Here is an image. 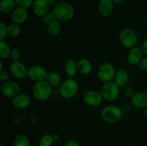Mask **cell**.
Returning <instances> with one entry per match:
<instances>
[{"label":"cell","mask_w":147,"mask_h":146,"mask_svg":"<svg viewBox=\"0 0 147 146\" xmlns=\"http://www.w3.org/2000/svg\"><path fill=\"white\" fill-rule=\"evenodd\" d=\"M55 17L60 21H70L74 17L75 9L73 6L65 1L57 2L53 10Z\"/></svg>","instance_id":"6da1fadb"},{"label":"cell","mask_w":147,"mask_h":146,"mask_svg":"<svg viewBox=\"0 0 147 146\" xmlns=\"http://www.w3.org/2000/svg\"><path fill=\"white\" fill-rule=\"evenodd\" d=\"M32 93L37 100L45 102L51 96L52 87L46 80L35 82L32 88Z\"/></svg>","instance_id":"7a4b0ae2"},{"label":"cell","mask_w":147,"mask_h":146,"mask_svg":"<svg viewBox=\"0 0 147 146\" xmlns=\"http://www.w3.org/2000/svg\"><path fill=\"white\" fill-rule=\"evenodd\" d=\"M79 90V84L74 78H69L64 80L60 86V94L63 98L69 100L77 94Z\"/></svg>","instance_id":"3957f363"},{"label":"cell","mask_w":147,"mask_h":146,"mask_svg":"<svg viewBox=\"0 0 147 146\" xmlns=\"http://www.w3.org/2000/svg\"><path fill=\"white\" fill-rule=\"evenodd\" d=\"M122 110L116 105H108L102 109L100 112L101 119L108 123H115L121 119Z\"/></svg>","instance_id":"277c9868"},{"label":"cell","mask_w":147,"mask_h":146,"mask_svg":"<svg viewBox=\"0 0 147 146\" xmlns=\"http://www.w3.org/2000/svg\"><path fill=\"white\" fill-rule=\"evenodd\" d=\"M119 87L114 81L104 82L100 87V93L103 100L109 102H115L119 96Z\"/></svg>","instance_id":"5b68a950"},{"label":"cell","mask_w":147,"mask_h":146,"mask_svg":"<svg viewBox=\"0 0 147 146\" xmlns=\"http://www.w3.org/2000/svg\"><path fill=\"white\" fill-rule=\"evenodd\" d=\"M116 73L114 66L111 63L109 62H103L98 68L97 76L99 80L104 83L113 81Z\"/></svg>","instance_id":"8992f818"},{"label":"cell","mask_w":147,"mask_h":146,"mask_svg":"<svg viewBox=\"0 0 147 146\" xmlns=\"http://www.w3.org/2000/svg\"><path fill=\"white\" fill-rule=\"evenodd\" d=\"M119 40L122 45L127 49H131L136 47L138 42L136 33L130 28H124L119 34Z\"/></svg>","instance_id":"52a82bcc"},{"label":"cell","mask_w":147,"mask_h":146,"mask_svg":"<svg viewBox=\"0 0 147 146\" xmlns=\"http://www.w3.org/2000/svg\"><path fill=\"white\" fill-rule=\"evenodd\" d=\"M83 100L84 102L92 107H98L103 103V97L100 92L94 90H89L83 94Z\"/></svg>","instance_id":"ba28073f"},{"label":"cell","mask_w":147,"mask_h":146,"mask_svg":"<svg viewBox=\"0 0 147 146\" xmlns=\"http://www.w3.org/2000/svg\"><path fill=\"white\" fill-rule=\"evenodd\" d=\"M47 74H48V72L44 67L38 65V64H34V65L30 66L28 68L27 77L32 81L34 82H38L45 80Z\"/></svg>","instance_id":"9c48e42d"},{"label":"cell","mask_w":147,"mask_h":146,"mask_svg":"<svg viewBox=\"0 0 147 146\" xmlns=\"http://www.w3.org/2000/svg\"><path fill=\"white\" fill-rule=\"evenodd\" d=\"M21 87L15 81L5 82L1 87V92L3 95L7 98H14L20 94Z\"/></svg>","instance_id":"30bf717a"},{"label":"cell","mask_w":147,"mask_h":146,"mask_svg":"<svg viewBox=\"0 0 147 146\" xmlns=\"http://www.w3.org/2000/svg\"><path fill=\"white\" fill-rule=\"evenodd\" d=\"M9 72L18 80H24L28 75V68L21 62H11L9 66Z\"/></svg>","instance_id":"8fae6325"},{"label":"cell","mask_w":147,"mask_h":146,"mask_svg":"<svg viewBox=\"0 0 147 146\" xmlns=\"http://www.w3.org/2000/svg\"><path fill=\"white\" fill-rule=\"evenodd\" d=\"M50 7L47 0H34L32 9L37 17H42L50 11Z\"/></svg>","instance_id":"7c38bea8"},{"label":"cell","mask_w":147,"mask_h":146,"mask_svg":"<svg viewBox=\"0 0 147 146\" xmlns=\"http://www.w3.org/2000/svg\"><path fill=\"white\" fill-rule=\"evenodd\" d=\"M31 99L28 94L20 93L12 99V105L17 110H24L30 106Z\"/></svg>","instance_id":"4fadbf2b"},{"label":"cell","mask_w":147,"mask_h":146,"mask_svg":"<svg viewBox=\"0 0 147 146\" xmlns=\"http://www.w3.org/2000/svg\"><path fill=\"white\" fill-rule=\"evenodd\" d=\"M28 17V12L27 9L23 7H15L12 12L11 13V19L13 23L21 24L24 23Z\"/></svg>","instance_id":"5bb4252c"},{"label":"cell","mask_w":147,"mask_h":146,"mask_svg":"<svg viewBox=\"0 0 147 146\" xmlns=\"http://www.w3.org/2000/svg\"><path fill=\"white\" fill-rule=\"evenodd\" d=\"M114 3L112 0H99L98 9L100 15L103 17H109L113 13Z\"/></svg>","instance_id":"9a60e30c"},{"label":"cell","mask_w":147,"mask_h":146,"mask_svg":"<svg viewBox=\"0 0 147 146\" xmlns=\"http://www.w3.org/2000/svg\"><path fill=\"white\" fill-rule=\"evenodd\" d=\"M132 105L138 109H145L147 107V93L145 92H135L131 98Z\"/></svg>","instance_id":"2e32d148"},{"label":"cell","mask_w":147,"mask_h":146,"mask_svg":"<svg viewBox=\"0 0 147 146\" xmlns=\"http://www.w3.org/2000/svg\"><path fill=\"white\" fill-rule=\"evenodd\" d=\"M143 50L141 47H136L130 49L127 55V60L131 65H137L143 58Z\"/></svg>","instance_id":"e0dca14e"},{"label":"cell","mask_w":147,"mask_h":146,"mask_svg":"<svg viewBox=\"0 0 147 146\" xmlns=\"http://www.w3.org/2000/svg\"><path fill=\"white\" fill-rule=\"evenodd\" d=\"M64 70L67 77L74 78L77 75V73L78 72L77 62L73 59H68L65 62Z\"/></svg>","instance_id":"ac0fdd59"},{"label":"cell","mask_w":147,"mask_h":146,"mask_svg":"<svg viewBox=\"0 0 147 146\" xmlns=\"http://www.w3.org/2000/svg\"><path fill=\"white\" fill-rule=\"evenodd\" d=\"M129 80V72L124 69L119 70L116 73L113 81L120 87H126Z\"/></svg>","instance_id":"d6986e66"},{"label":"cell","mask_w":147,"mask_h":146,"mask_svg":"<svg viewBox=\"0 0 147 146\" xmlns=\"http://www.w3.org/2000/svg\"><path fill=\"white\" fill-rule=\"evenodd\" d=\"M78 73L82 75H88L90 74L93 69V65L90 60L86 58L80 59L77 62Z\"/></svg>","instance_id":"ffe728a7"},{"label":"cell","mask_w":147,"mask_h":146,"mask_svg":"<svg viewBox=\"0 0 147 146\" xmlns=\"http://www.w3.org/2000/svg\"><path fill=\"white\" fill-rule=\"evenodd\" d=\"M62 29V24L60 21L55 19L47 25V31L49 34L53 37L57 36Z\"/></svg>","instance_id":"44dd1931"},{"label":"cell","mask_w":147,"mask_h":146,"mask_svg":"<svg viewBox=\"0 0 147 146\" xmlns=\"http://www.w3.org/2000/svg\"><path fill=\"white\" fill-rule=\"evenodd\" d=\"M45 80L49 83V84L52 87L60 86V84H62L61 77H60L58 73L55 72H48Z\"/></svg>","instance_id":"7402d4cb"},{"label":"cell","mask_w":147,"mask_h":146,"mask_svg":"<svg viewBox=\"0 0 147 146\" xmlns=\"http://www.w3.org/2000/svg\"><path fill=\"white\" fill-rule=\"evenodd\" d=\"M16 3L14 0H1L0 1V11L3 14L12 12L15 9Z\"/></svg>","instance_id":"603a6c76"},{"label":"cell","mask_w":147,"mask_h":146,"mask_svg":"<svg viewBox=\"0 0 147 146\" xmlns=\"http://www.w3.org/2000/svg\"><path fill=\"white\" fill-rule=\"evenodd\" d=\"M11 52V49L8 43L4 40H0V58L1 60L9 58Z\"/></svg>","instance_id":"cb8c5ba5"},{"label":"cell","mask_w":147,"mask_h":146,"mask_svg":"<svg viewBox=\"0 0 147 146\" xmlns=\"http://www.w3.org/2000/svg\"><path fill=\"white\" fill-rule=\"evenodd\" d=\"M7 31H8L9 37L15 38V37H19L20 35L22 29L20 24L12 23V24H10L9 25L7 26Z\"/></svg>","instance_id":"d4e9b609"},{"label":"cell","mask_w":147,"mask_h":146,"mask_svg":"<svg viewBox=\"0 0 147 146\" xmlns=\"http://www.w3.org/2000/svg\"><path fill=\"white\" fill-rule=\"evenodd\" d=\"M29 137L23 134L18 135L14 140V146H30Z\"/></svg>","instance_id":"484cf974"},{"label":"cell","mask_w":147,"mask_h":146,"mask_svg":"<svg viewBox=\"0 0 147 146\" xmlns=\"http://www.w3.org/2000/svg\"><path fill=\"white\" fill-rule=\"evenodd\" d=\"M54 142L53 135L50 134H45L40 138L39 141V146H51Z\"/></svg>","instance_id":"4316f807"},{"label":"cell","mask_w":147,"mask_h":146,"mask_svg":"<svg viewBox=\"0 0 147 146\" xmlns=\"http://www.w3.org/2000/svg\"><path fill=\"white\" fill-rule=\"evenodd\" d=\"M55 14L53 13V11H49L47 14H45L44 16L41 17L42 21L45 24H47L48 25L50 22L53 21L54 19H55Z\"/></svg>","instance_id":"83f0119b"},{"label":"cell","mask_w":147,"mask_h":146,"mask_svg":"<svg viewBox=\"0 0 147 146\" xmlns=\"http://www.w3.org/2000/svg\"><path fill=\"white\" fill-rule=\"evenodd\" d=\"M9 58L12 62H16L20 61V58H21V53H20V50L17 48L12 49L11 54H10Z\"/></svg>","instance_id":"f1b7e54d"},{"label":"cell","mask_w":147,"mask_h":146,"mask_svg":"<svg viewBox=\"0 0 147 146\" xmlns=\"http://www.w3.org/2000/svg\"><path fill=\"white\" fill-rule=\"evenodd\" d=\"M18 7L27 9L31 7L34 3V0H14Z\"/></svg>","instance_id":"f546056e"},{"label":"cell","mask_w":147,"mask_h":146,"mask_svg":"<svg viewBox=\"0 0 147 146\" xmlns=\"http://www.w3.org/2000/svg\"><path fill=\"white\" fill-rule=\"evenodd\" d=\"M7 36H8L7 26L2 21H0V40H4Z\"/></svg>","instance_id":"4dcf8cb0"},{"label":"cell","mask_w":147,"mask_h":146,"mask_svg":"<svg viewBox=\"0 0 147 146\" xmlns=\"http://www.w3.org/2000/svg\"><path fill=\"white\" fill-rule=\"evenodd\" d=\"M123 94L125 97H128V98H131L134 94H135L134 90V88L132 87L126 86V87H124V88L123 90Z\"/></svg>","instance_id":"1f68e13d"},{"label":"cell","mask_w":147,"mask_h":146,"mask_svg":"<svg viewBox=\"0 0 147 146\" xmlns=\"http://www.w3.org/2000/svg\"><path fill=\"white\" fill-rule=\"evenodd\" d=\"M0 79L4 82L9 81V72L4 70H0Z\"/></svg>","instance_id":"d6a6232c"},{"label":"cell","mask_w":147,"mask_h":146,"mask_svg":"<svg viewBox=\"0 0 147 146\" xmlns=\"http://www.w3.org/2000/svg\"><path fill=\"white\" fill-rule=\"evenodd\" d=\"M139 67L142 70V71L147 72V57H143L140 62L139 63Z\"/></svg>","instance_id":"836d02e7"},{"label":"cell","mask_w":147,"mask_h":146,"mask_svg":"<svg viewBox=\"0 0 147 146\" xmlns=\"http://www.w3.org/2000/svg\"><path fill=\"white\" fill-rule=\"evenodd\" d=\"M65 146H80V144L76 140H70L67 141Z\"/></svg>","instance_id":"e575fe53"},{"label":"cell","mask_w":147,"mask_h":146,"mask_svg":"<svg viewBox=\"0 0 147 146\" xmlns=\"http://www.w3.org/2000/svg\"><path fill=\"white\" fill-rule=\"evenodd\" d=\"M142 50H143L145 55L147 57V39L144 41L143 44H142Z\"/></svg>","instance_id":"d590c367"},{"label":"cell","mask_w":147,"mask_h":146,"mask_svg":"<svg viewBox=\"0 0 147 146\" xmlns=\"http://www.w3.org/2000/svg\"><path fill=\"white\" fill-rule=\"evenodd\" d=\"M50 6H55L57 4V0H47Z\"/></svg>","instance_id":"8d00e7d4"},{"label":"cell","mask_w":147,"mask_h":146,"mask_svg":"<svg viewBox=\"0 0 147 146\" xmlns=\"http://www.w3.org/2000/svg\"><path fill=\"white\" fill-rule=\"evenodd\" d=\"M112 1L114 3V4H121L124 0H112Z\"/></svg>","instance_id":"74e56055"},{"label":"cell","mask_w":147,"mask_h":146,"mask_svg":"<svg viewBox=\"0 0 147 146\" xmlns=\"http://www.w3.org/2000/svg\"><path fill=\"white\" fill-rule=\"evenodd\" d=\"M53 138H54V140L55 141H57V140H60V136H59V135H53Z\"/></svg>","instance_id":"f35d334b"},{"label":"cell","mask_w":147,"mask_h":146,"mask_svg":"<svg viewBox=\"0 0 147 146\" xmlns=\"http://www.w3.org/2000/svg\"><path fill=\"white\" fill-rule=\"evenodd\" d=\"M4 70V69H3V62L2 61H0V70Z\"/></svg>","instance_id":"ab89813d"},{"label":"cell","mask_w":147,"mask_h":146,"mask_svg":"<svg viewBox=\"0 0 147 146\" xmlns=\"http://www.w3.org/2000/svg\"><path fill=\"white\" fill-rule=\"evenodd\" d=\"M145 115H146V117L147 118V107L145 108Z\"/></svg>","instance_id":"60d3db41"},{"label":"cell","mask_w":147,"mask_h":146,"mask_svg":"<svg viewBox=\"0 0 147 146\" xmlns=\"http://www.w3.org/2000/svg\"><path fill=\"white\" fill-rule=\"evenodd\" d=\"M0 146H7L6 145H4V144H1L0 145Z\"/></svg>","instance_id":"b9f144b4"}]
</instances>
